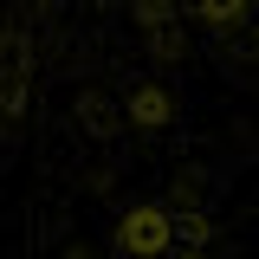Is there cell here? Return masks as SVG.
Here are the masks:
<instances>
[{"label":"cell","instance_id":"6da1fadb","mask_svg":"<svg viewBox=\"0 0 259 259\" xmlns=\"http://www.w3.org/2000/svg\"><path fill=\"white\" fill-rule=\"evenodd\" d=\"M123 240H130V253H156L162 240H168V227H162V214H130V227H123Z\"/></svg>","mask_w":259,"mask_h":259}]
</instances>
